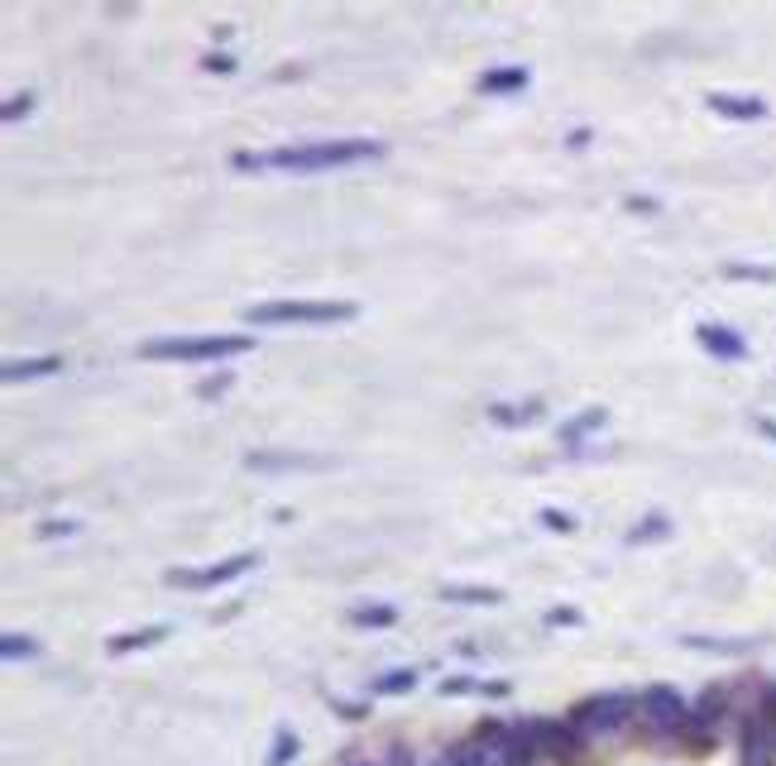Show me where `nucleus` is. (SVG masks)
<instances>
[{
    "label": "nucleus",
    "instance_id": "nucleus-23",
    "mask_svg": "<svg viewBox=\"0 0 776 766\" xmlns=\"http://www.w3.org/2000/svg\"><path fill=\"white\" fill-rule=\"evenodd\" d=\"M398 623V609L394 604H359V609H350V628H394Z\"/></svg>",
    "mask_w": 776,
    "mask_h": 766
},
{
    "label": "nucleus",
    "instance_id": "nucleus-34",
    "mask_svg": "<svg viewBox=\"0 0 776 766\" xmlns=\"http://www.w3.org/2000/svg\"><path fill=\"white\" fill-rule=\"evenodd\" d=\"M226 388H230V374H216V379H207V384L197 388V394H201V398H221Z\"/></svg>",
    "mask_w": 776,
    "mask_h": 766
},
{
    "label": "nucleus",
    "instance_id": "nucleus-10",
    "mask_svg": "<svg viewBox=\"0 0 776 766\" xmlns=\"http://www.w3.org/2000/svg\"><path fill=\"white\" fill-rule=\"evenodd\" d=\"M532 733H537V747L546 757H560V762H570V757H580V733H575L570 724H552V718H537L532 724Z\"/></svg>",
    "mask_w": 776,
    "mask_h": 766
},
{
    "label": "nucleus",
    "instance_id": "nucleus-1",
    "mask_svg": "<svg viewBox=\"0 0 776 766\" xmlns=\"http://www.w3.org/2000/svg\"><path fill=\"white\" fill-rule=\"evenodd\" d=\"M388 144L355 135V139H312V144H283V149L269 154H230V168L235 172H336V168H355V164H374L384 158Z\"/></svg>",
    "mask_w": 776,
    "mask_h": 766
},
{
    "label": "nucleus",
    "instance_id": "nucleus-6",
    "mask_svg": "<svg viewBox=\"0 0 776 766\" xmlns=\"http://www.w3.org/2000/svg\"><path fill=\"white\" fill-rule=\"evenodd\" d=\"M489 753V766H537L542 747H537V733L532 724H480L474 728Z\"/></svg>",
    "mask_w": 776,
    "mask_h": 766
},
{
    "label": "nucleus",
    "instance_id": "nucleus-35",
    "mask_svg": "<svg viewBox=\"0 0 776 766\" xmlns=\"http://www.w3.org/2000/svg\"><path fill=\"white\" fill-rule=\"evenodd\" d=\"M753 427H757V437H767V441L776 445V417H762V412H757V417H753Z\"/></svg>",
    "mask_w": 776,
    "mask_h": 766
},
{
    "label": "nucleus",
    "instance_id": "nucleus-14",
    "mask_svg": "<svg viewBox=\"0 0 776 766\" xmlns=\"http://www.w3.org/2000/svg\"><path fill=\"white\" fill-rule=\"evenodd\" d=\"M53 374H63V355H39V359H10V365L0 369V379H6V384H29V379H53Z\"/></svg>",
    "mask_w": 776,
    "mask_h": 766
},
{
    "label": "nucleus",
    "instance_id": "nucleus-33",
    "mask_svg": "<svg viewBox=\"0 0 776 766\" xmlns=\"http://www.w3.org/2000/svg\"><path fill=\"white\" fill-rule=\"evenodd\" d=\"M201 67H207V72H235V57H230V53H207V57H201Z\"/></svg>",
    "mask_w": 776,
    "mask_h": 766
},
{
    "label": "nucleus",
    "instance_id": "nucleus-5",
    "mask_svg": "<svg viewBox=\"0 0 776 766\" xmlns=\"http://www.w3.org/2000/svg\"><path fill=\"white\" fill-rule=\"evenodd\" d=\"M638 718L652 738H681L690 728V700L675 685H647L638 695Z\"/></svg>",
    "mask_w": 776,
    "mask_h": 766
},
{
    "label": "nucleus",
    "instance_id": "nucleus-7",
    "mask_svg": "<svg viewBox=\"0 0 776 766\" xmlns=\"http://www.w3.org/2000/svg\"><path fill=\"white\" fill-rule=\"evenodd\" d=\"M259 566V552H235L226 560H216V566H197V570H168L164 585L172 589H221L230 580H240V575H250Z\"/></svg>",
    "mask_w": 776,
    "mask_h": 766
},
{
    "label": "nucleus",
    "instance_id": "nucleus-4",
    "mask_svg": "<svg viewBox=\"0 0 776 766\" xmlns=\"http://www.w3.org/2000/svg\"><path fill=\"white\" fill-rule=\"evenodd\" d=\"M244 350H254L250 336H158V340H144L139 345L144 359H178V365H201V359H235Z\"/></svg>",
    "mask_w": 776,
    "mask_h": 766
},
{
    "label": "nucleus",
    "instance_id": "nucleus-36",
    "mask_svg": "<svg viewBox=\"0 0 776 766\" xmlns=\"http://www.w3.org/2000/svg\"><path fill=\"white\" fill-rule=\"evenodd\" d=\"M628 211H657V201H647V197H628Z\"/></svg>",
    "mask_w": 776,
    "mask_h": 766
},
{
    "label": "nucleus",
    "instance_id": "nucleus-18",
    "mask_svg": "<svg viewBox=\"0 0 776 766\" xmlns=\"http://www.w3.org/2000/svg\"><path fill=\"white\" fill-rule=\"evenodd\" d=\"M527 82H532L527 67H489L480 77V92L484 96H513V92H523Z\"/></svg>",
    "mask_w": 776,
    "mask_h": 766
},
{
    "label": "nucleus",
    "instance_id": "nucleus-17",
    "mask_svg": "<svg viewBox=\"0 0 776 766\" xmlns=\"http://www.w3.org/2000/svg\"><path fill=\"white\" fill-rule=\"evenodd\" d=\"M158 642H168V628H135V632H115V638L106 642V652L111 657H129V652H149V647Z\"/></svg>",
    "mask_w": 776,
    "mask_h": 766
},
{
    "label": "nucleus",
    "instance_id": "nucleus-9",
    "mask_svg": "<svg viewBox=\"0 0 776 766\" xmlns=\"http://www.w3.org/2000/svg\"><path fill=\"white\" fill-rule=\"evenodd\" d=\"M776 762V718L757 714L743 724V743H738V766H772Z\"/></svg>",
    "mask_w": 776,
    "mask_h": 766
},
{
    "label": "nucleus",
    "instance_id": "nucleus-16",
    "mask_svg": "<svg viewBox=\"0 0 776 766\" xmlns=\"http://www.w3.org/2000/svg\"><path fill=\"white\" fill-rule=\"evenodd\" d=\"M441 695H484V700H503L513 695L508 681H480V675H445L441 681Z\"/></svg>",
    "mask_w": 776,
    "mask_h": 766
},
{
    "label": "nucleus",
    "instance_id": "nucleus-8",
    "mask_svg": "<svg viewBox=\"0 0 776 766\" xmlns=\"http://www.w3.org/2000/svg\"><path fill=\"white\" fill-rule=\"evenodd\" d=\"M724 714H728V695H724V690H704L700 704H690V728L685 733H695V738H690L695 753H704V747L719 738V718H724Z\"/></svg>",
    "mask_w": 776,
    "mask_h": 766
},
{
    "label": "nucleus",
    "instance_id": "nucleus-25",
    "mask_svg": "<svg viewBox=\"0 0 776 766\" xmlns=\"http://www.w3.org/2000/svg\"><path fill=\"white\" fill-rule=\"evenodd\" d=\"M661 537H671V517H661V513H647L642 523L628 532L632 546H647V542H661Z\"/></svg>",
    "mask_w": 776,
    "mask_h": 766
},
{
    "label": "nucleus",
    "instance_id": "nucleus-26",
    "mask_svg": "<svg viewBox=\"0 0 776 766\" xmlns=\"http://www.w3.org/2000/svg\"><path fill=\"white\" fill-rule=\"evenodd\" d=\"M417 685V671H384L379 681H374V695H402V690H412Z\"/></svg>",
    "mask_w": 776,
    "mask_h": 766
},
{
    "label": "nucleus",
    "instance_id": "nucleus-28",
    "mask_svg": "<svg viewBox=\"0 0 776 766\" xmlns=\"http://www.w3.org/2000/svg\"><path fill=\"white\" fill-rule=\"evenodd\" d=\"M297 733H287V728H279V738H273V753H269V766H287L297 757Z\"/></svg>",
    "mask_w": 776,
    "mask_h": 766
},
{
    "label": "nucleus",
    "instance_id": "nucleus-29",
    "mask_svg": "<svg viewBox=\"0 0 776 766\" xmlns=\"http://www.w3.org/2000/svg\"><path fill=\"white\" fill-rule=\"evenodd\" d=\"M34 111V92H20V96H10L6 101V111H0V120L6 125H20V115Z\"/></svg>",
    "mask_w": 776,
    "mask_h": 766
},
{
    "label": "nucleus",
    "instance_id": "nucleus-31",
    "mask_svg": "<svg viewBox=\"0 0 776 766\" xmlns=\"http://www.w3.org/2000/svg\"><path fill=\"white\" fill-rule=\"evenodd\" d=\"M542 527H552V532H575V517H570V513H556V508H542Z\"/></svg>",
    "mask_w": 776,
    "mask_h": 766
},
{
    "label": "nucleus",
    "instance_id": "nucleus-37",
    "mask_svg": "<svg viewBox=\"0 0 776 766\" xmlns=\"http://www.w3.org/2000/svg\"><path fill=\"white\" fill-rule=\"evenodd\" d=\"M355 766H374V762H355Z\"/></svg>",
    "mask_w": 776,
    "mask_h": 766
},
{
    "label": "nucleus",
    "instance_id": "nucleus-21",
    "mask_svg": "<svg viewBox=\"0 0 776 766\" xmlns=\"http://www.w3.org/2000/svg\"><path fill=\"white\" fill-rule=\"evenodd\" d=\"M542 408H546L542 398H532V402H494L489 417H494L499 427H527V422H537V417H542Z\"/></svg>",
    "mask_w": 776,
    "mask_h": 766
},
{
    "label": "nucleus",
    "instance_id": "nucleus-12",
    "mask_svg": "<svg viewBox=\"0 0 776 766\" xmlns=\"http://www.w3.org/2000/svg\"><path fill=\"white\" fill-rule=\"evenodd\" d=\"M704 106L724 120H767V101L762 96H733V92H710Z\"/></svg>",
    "mask_w": 776,
    "mask_h": 766
},
{
    "label": "nucleus",
    "instance_id": "nucleus-32",
    "mask_svg": "<svg viewBox=\"0 0 776 766\" xmlns=\"http://www.w3.org/2000/svg\"><path fill=\"white\" fill-rule=\"evenodd\" d=\"M546 623H552V628H580L585 618H580V609H552V613H546Z\"/></svg>",
    "mask_w": 776,
    "mask_h": 766
},
{
    "label": "nucleus",
    "instance_id": "nucleus-15",
    "mask_svg": "<svg viewBox=\"0 0 776 766\" xmlns=\"http://www.w3.org/2000/svg\"><path fill=\"white\" fill-rule=\"evenodd\" d=\"M604 422H609V412H604V408H585L580 417H570V422L560 427V451H580L595 431H604Z\"/></svg>",
    "mask_w": 776,
    "mask_h": 766
},
{
    "label": "nucleus",
    "instance_id": "nucleus-19",
    "mask_svg": "<svg viewBox=\"0 0 776 766\" xmlns=\"http://www.w3.org/2000/svg\"><path fill=\"white\" fill-rule=\"evenodd\" d=\"M437 595L445 604H470V609H489V604H503L499 589H489V585H441Z\"/></svg>",
    "mask_w": 776,
    "mask_h": 766
},
{
    "label": "nucleus",
    "instance_id": "nucleus-30",
    "mask_svg": "<svg viewBox=\"0 0 776 766\" xmlns=\"http://www.w3.org/2000/svg\"><path fill=\"white\" fill-rule=\"evenodd\" d=\"M72 532H82V523H72V517H49V523H39V537H72Z\"/></svg>",
    "mask_w": 776,
    "mask_h": 766
},
{
    "label": "nucleus",
    "instance_id": "nucleus-22",
    "mask_svg": "<svg viewBox=\"0 0 776 766\" xmlns=\"http://www.w3.org/2000/svg\"><path fill=\"white\" fill-rule=\"evenodd\" d=\"M445 766H489V753H484V743H480V733H470V738H460L445 747Z\"/></svg>",
    "mask_w": 776,
    "mask_h": 766
},
{
    "label": "nucleus",
    "instance_id": "nucleus-24",
    "mask_svg": "<svg viewBox=\"0 0 776 766\" xmlns=\"http://www.w3.org/2000/svg\"><path fill=\"white\" fill-rule=\"evenodd\" d=\"M39 652H43V642L29 638V632H6V638H0V657L6 661H34Z\"/></svg>",
    "mask_w": 776,
    "mask_h": 766
},
{
    "label": "nucleus",
    "instance_id": "nucleus-13",
    "mask_svg": "<svg viewBox=\"0 0 776 766\" xmlns=\"http://www.w3.org/2000/svg\"><path fill=\"white\" fill-rule=\"evenodd\" d=\"M244 465L250 470H326L331 460L326 455H302V451H250L244 455Z\"/></svg>",
    "mask_w": 776,
    "mask_h": 766
},
{
    "label": "nucleus",
    "instance_id": "nucleus-20",
    "mask_svg": "<svg viewBox=\"0 0 776 766\" xmlns=\"http://www.w3.org/2000/svg\"><path fill=\"white\" fill-rule=\"evenodd\" d=\"M681 642L695 647V652H724V657H743V652H757L762 647V638H700V632H690Z\"/></svg>",
    "mask_w": 776,
    "mask_h": 766
},
{
    "label": "nucleus",
    "instance_id": "nucleus-11",
    "mask_svg": "<svg viewBox=\"0 0 776 766\" xmlns=\"http://www.w3.org/2000/svg\"><path fill=\"white\" fill-rule=\"evenodd\" d=\"M695 340L710 350L714 359H747V340L738 336L733 326H719V322H704L695 326Z\"/></svg>",
    "mask_w": 776,
    "mask_h": 766
},
{
    "label": "nucleus",
    "instance_id": "nucleus-3",
    "mask_svg": "<svg viewBox=\"0 0 776 766\" xmlns=\"http://www.w3.org/2000/svg\"><path fill=\"white\" fill-rule=\"evenodd\" d=\"M632 718H638V695H628V690H609V695H589L570 710L566 724L580 733V738H614V733H623Z\"/></svg>",
    "mask_w": 776,
    "mask_h": 766
},
{
    "label": "nucleus",
    "instance_id": "nucleus-27",
    "mask_svg": "<svg viewBox=\"0 0 776 766\" xmlns=\"http://www.w3.org/2000/svg\"><path fill=\"white\" fill-rule=\"evenodd\" d=\"M724 279H733V283H776V269H767V264H728Z\"/></svg>",
    "mask_w": 776,
    "mask_h": 766
},
{
    "label": "nucleus",
    "instance_id": "nucleus-2",
    "mask_svg": "<svg viewBox=\"0 0 776 766\" xmlns=\"http://www.w3.org/2000/svg\"><path fill=\"white\" fill-rule=\"evenodd\" d=\"M355 316H359L355 302H302V297L244 307L250 326H340V322H355Z\"/></svg>",
    "mask_w": 776,
    "mask_h": 766
},
{
    "label": "nucleus",
    "instance_id": "nucleus-38",
    "mask_svg": "<svg viewBox=\"0 0 776 766\" xmlns=\"http://www.w3.org/2000/svg\"><path fill=\"white\" fill-rule=\"evenodd\" d=\"M441 766H445V762H441Z\"/></svg>",
    "mask_w": 776,
    "mask_h": 766
}]
</instances>
